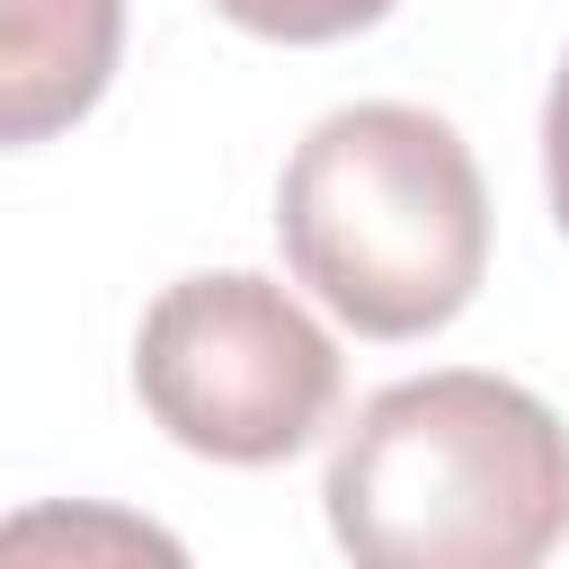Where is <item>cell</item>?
Wrapping results in <instances>:
<instances>
[{"mask_svg": "<svg viewBox=\"0 0 569 569\" xmlns=\"http://www.w3.org/2000/svg\"><path fill=\"white\" fill-rule=\"evenodd\" d=\"M320 507L365 569H533L569 533V427L507 373H409L356 409Z\"/></svg>", "mask_w": 569, "mask_h": 569, "instance_id": "6da1fadb", "label": "cell"}, {"mask_svg": "<svg viewBox=\"0 0 569 569\" xmlns=\"http://www.w3.org/2000/svg\"><path fill=\"white\" fill-rule=\"evenodd\" d=\"M276 240L356 338H427L489 276V187L436 107L356 98L293 142Z\"/></svg>", "mask_w": 569, "mask_h": 569, "instance_id": "7a4b0ae2", "label": "cell"}, {"mask_svg": "<svg viewBox=\"0 0 569 569\" xmlns=\"http://www.w3.org/2000/svg\"><path fill=\"white\" fill-rule=\"evenodd\" d=\"M133 391L169 445L267 471L338 418L347 356L276 276L204 267L151 293L133 329Z\"/></svg>", "mask_w": 569, "mask_h": 569, "instance_id": "3957f363", "label": "cell"}, {"mask_svg": "<svg viewBox=\"0 0 569 569\" xmlns=\"http://www.w3.org/2000/svg\"><path fill=\"white\" fill-rule=\"evenodd\" d=\"M124 62V0H0V151L71 133Z\"/></svg>", "mask_w": 569, "mask_h": 569, "instance_id": "277c9868", "label": "cell"}, {"mask_svg": "<svg viewBox=\"0 0 569 569\" xmlns=\"http://www.w3.org/2000/svg\"><path fill=\"white\" fill-rule=\"evenodd\" d=\"M27 551H71V560H178V542L142 516H107V507H36V516H9L0 525V560H27Z\"/></svg>", "mask_w": 569, "mask_h": 569, "instance_id": "5b68a950", "label": "cell"}, {"mask_svg": "<svg viewBox=\"0 0 569 569\" xmlns=\"http://www.w3.org/2000/svg\"><path fill=\"white\" fill-rule=\"evenodd\" d=\"M213 9L249 36H267V44H338V36L382 27L400 0H213Z\"/></svg>", "mask_w": 569, "mask_h": 569, "instance_id": "8992f818", "label": "cell"}, {"mask_svg": "<svg viewBox=\"0 0 569 569\" xmlns=\"http://www.w3.org/2000/svg\"><path fill=\"white\" fill-rule=\"evenodd\" d=\"M542 187H551V222L569 231V53H560L551 98H542Z\"/></svg>", "mask_w": 569, "mask_h": 569, "instance_id": "52a82bcc", "label": "cell"}]
</instances>
